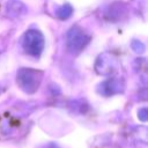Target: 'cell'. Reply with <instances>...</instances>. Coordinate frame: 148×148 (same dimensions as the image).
Returning <instances> with one entry per match:
<instances>
[{
    "mask_svg": "<svg viewBox=\"0 0 148 148\" xmlns=\"http://www.w3.org/2000/svg\"><path fill=\"white\" fill-rule=\"evenodd\" d=\"M45 38L43 34L37 29H29L22 37L23 51L32 57H39L44 50Z\"/></svg>",
    "mask_w": 148,
    "mask_h": 148,
    "instance_id": "3957f363",
    "label": "cell"
},
{
    "mask_svg": "<svg viewBox=\"0 0 148 148\" xmlns=\"http://www.w3.org/2000/svg\"><path fill=\"white\" fill-rule=\"evenodd\" d=\"M6 10L10 17H20L27 13V7L23 2L18 0H9L7 2Z\"/></svg>",
    "mask_w": 148,
    "mask_h": 148,
    "instance_id": "8992f818",
    "label": "cell"
},
{
    "mask_svg": "<svg viewBox=\"0 0 148 148\" xmlns=\"http://www.w3.org/2000/svg\"><path fill=\"white\" fill-rule=\"evenodd\" d=\"M72 14H73V7L69 3H65L56 10V16L60 20H67L72 16Z\"/></svg>",
    "mask_w": 148,
    "mask_h": 148,
    "instance_id": "52a82bcc",
    "label": "cell"
},
{
    "mask_svg": "<svg viewBox=\"0 0 148 148\" xmlns=\"http://www.w3.org/2000/svg\"><path fill=\"white\" fill-rule=\"evenodd\" d=\"M125 89V83L119 77H110L101 82L97 87V92L102 96L110 97L123 92Z\"/></svg>",
    "mask_w": 148,
    "mask_h": 148,
    "instance_id": "5b68a950",
    "label": "cell"
},
{
    "mask_svg": "<svg viewBox=\"0 0 148 148\" xmlns=\"http://www.w3.org/2000/svg\"><path fill=\"white\" fill-rule=\"evenodd\" d=\"M119 67L118 59L110 52L101 53L95 62V71L99 75H111Z\"/></svg>",
    "mask_w": 148,
    "mask_h": 148,
    "instance_id": "277c9868",
    "label": "cell"
},
{
    "mask_svg": "<svg viewBox=\"0 0 148 148\" xmlns=\"http://www.w3.org/2000/svg\"><path fill=\"white\" fill-rule=\"evenodd\" d=\"M131 47H132V50H133L134 52H136V53H142V52L146 50L145 44H143L142 42H140V40H133L132 44H131Z\"/></svg>",
    "mask_w": 148,
    "mask_h": 148,
    "instance_id": "ba28073f",
    "label": "cell"
},
{
    "mask_svg": "<svg viewBox=\"0 0 148 148\" xmlns=\"http://www.w3.org/2000/svg\"><path fill=\"white\" fill-rule=\"evenodd\" d=\"M89 42L90 36L79 25H73L66 34V47L72 54H79Z\"/></svg>",
    "mask_w": 148,
    "mask_h": 148,
    "instance_id": "7a4b0ae2",
    "label": "cell"
},
{
    "mask_svg": "<svg viewBox=\"0 0 148 148\" xmlns=\"http://www.w3.org/2000/svg\"><path fill=\"white\" fill-rule=\"evenodd\" d=\"M148 111H147V108H141L139 111H138V118L142 121H146L148 119Z\"/></svg>",
    "mask_w": 148,
    "mask_h": 148,
    "instance_id": "9c48e42d",
    "label": "cell"
},
{
    "mask_svg": "<svg viewBox=\"0 0 148 148\" xmlns=\"http://www.w3.org/2000/svg\"><path fill=\"white\" fill-rule=\"evenodd\" d=\"M43 72L35 68H20L16 73V83L21 90L27 94H34L38 90L42 80Z\"/></svg>",
    "mask_w": 148,
    "mask_h": 148,
    "instance_id": "6da1fadb",
    "label": "cell"
}]
</instances>
